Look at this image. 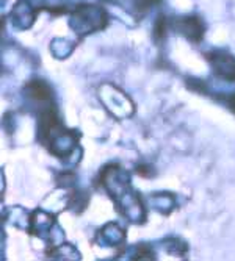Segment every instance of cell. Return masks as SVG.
Wrapping results in <instances>:
<instances>
[{"mask_svg": "<svg viewBox=\"0 0 235 261\" xmlns=\"http://www.w3.org/2000/svg\"><path fill=\"white\" fill-rule=\"evenodd\" d=\"M230 103H232V108H233V111H235V96L232 97V100H230Z\"/></svg>", "mask_w": 235, "mask_h": 261, "instance_id": "6da1fadb", "label": "cell"}]
</instances>
